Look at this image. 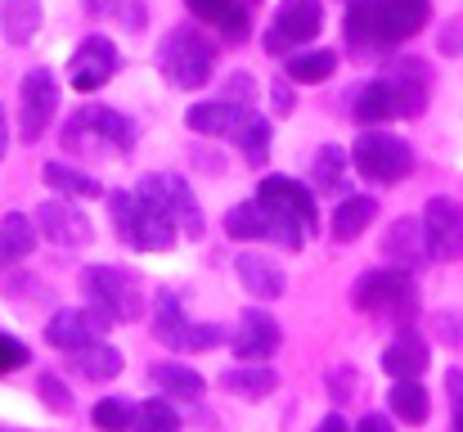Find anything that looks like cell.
<instances>
[{
    "label": "cell",
    "instance_id": "cell-1",
    "mask_svg": "<svg viewBox=\"0 0 463 432\" xmlns=\"http://www.w3.org/2000/svg\"><path fill=\"white\" fill-rule=\"evenodd\" d=\"M109 212H113L118 235H122L131 248H140V253H171L175 239H180L175 221L157 207L154 198H145V194H136V189H113V194H109Z\"/></svg>",
    "mask_w": 463,
    "mask_h": 432
},
{
    "label": "cell",
    "instance_id": "cell-2",
    "mask_svg": "<svg viewBox=\"0 0 463 432\" xmlns=\"http://www.w3.org/2000/svg\"><path fill=\"white\" fill-rule=\"evenodd\" d=\"M81 288H86L90 311L104 315L109 324H131L149 306L140 275H131L127 266H86L81 271Z\"/></svg>",
    "mask_w": 463,
    "mask_h": 432
},
{
    "label": "cell",
    "instance_id": "cell-3",
    "mask_svg": "<svg viewBox=\"0 0 463 432\" xmlns=\"http://www.w3.org/2000/svg\"><path fill=\"white\" fill-rule=\"evenodd\" d=\"M157 72L180 91H203L216 77V50L194 27H171L157 45Z\"/></svg>",
    "mask_w": 463,
    "mask_h": 432
},
{
    "label": "cell",
    "instance_id": "cell-4",
    "mask_svg": "<svg viewBox=\"0 0 463 432\" xmlns=\"http://www.w3.org/2000/svg\"><path fill=\"white\" fill-rule=\"evenodd\" d=\"M351 167L373 185H401L414 171V149H410V140H401L392 131L364 127L351 144Z\"/></svg>",
    "mask_w": 463,
    "mask_h": 432
},
{
    "label": "cell",
    "instance_id": "cell-5",
    "mask_svg": "<svg viewBox=\"0 0 463 432\" xmlns=\"http://www.w3.org/2000/svg\"><path fill=\"white\" fill-rule=\"evenodd\" d=\"M414 280L410 271L401 266H383V271H364L355 284H351V306L355 311H369V315H414Z\"/></svg>",
    "mask_w": 463,
    "mask_h": 432
},
{
    "label": "cell",
    "instance_id": "cell-6",
    "mask_svg": "<svg viewBox=\"0 0 463 432\" xmlns=\"http://www.w3.org/2000/svg\"><path fill=\"white\" fill-rule=\"evenodd\" d=\"M63 144L68 149H99V144H109V149H118V153H131L136 149V122L127 118V113H118V109H104V104H86V109H77L72 113V122L63 127Z\"/></svg>",
    "mask_w": 463,
    "mask_h": 432
},
{
    "label": "cell",
    "instance_id": "cell-7",
    "mask_svg": "<svg viewBox=\"0 0 463 432\" xmlns=\"http://www.w3.org/2000/svg\"><path fill=\"white\" fill-rule=\"evenodd\" d=\"M136 194L154 198L157 207L175 221V230H180L184 239H203V230H207L203 203H198V194L184 185V176H175V171H149V176H140Z\"/></svg>",
    "mask_w": 463,
    "mask_h": 432
},
{
    "label": "cell",
    "instance_id": "cell-8",
    "mask_svg": "<svg viewBox=\"0 0 463 432\" xmlns=\"http://www.w3.org/2000/svg\"><path fill=\"white\" fill-rule=\"evenodd\" d=\"M319 23H324V5L319 0H279L261 45L270 54H293V50H302V45H310L319 36Z\"/></svg>",
    "mask_w": 463,
    "mask_h": 432
},
{
    "label": "cell",
    "instance_id": "cell-9",
    "mask_svg": "<svg viewBox=\"0 0 463 432\" xmlns=\"http://www.w3.org/2000/svg\"><path fill=\"white\" fill-rule=\"evenodd\" d=\"M54 109H59V82L50 68H32L18 86V136L27 144L41 140V131L54 122Z\"/></svg>",
    "mask_w": 463,
    "mask_h": 432
},
{
    "label": "cell",
    "instance_id": "cell-10",
    "mask_svg": "<svg viewBox=\"0 0 463 432\" xmlns=\"http://www.w3.org/2000/svg\"><path fill=\"white\" fill-rule=\"evenodd\" d=\"M423 239H428V257L432 262H459L463 257V203L450 194H437L423 203Z\"/></svg>",
    "mask_w": 463,
    "mask_h": 432
},
{
    "label": "cell",
    "instance_id": "cell-11",
    "mask_svg": "<svg viewBox=\"0 0 463 432\" xmlns=\"http://www.w3.org/2000/svg\"><path fill=\"white\" fill-rule=\"evenodd\" d=\"M118 68H122V50L109 36H86L68 59V82H72V91L95 95L99 86H109L118 77Z\"/></svg>",
    "mask_w": 463,
    "mask_h": 432
},
{
    "label": "cell",
    "instance_id": "cell-12",
    "mask_svg": "<svg viewBox=\"0 0 463 432\" xmlns=\"http://www.w3.org/2000/svg\"><path fill=\"white\" fill-rule=\"evenodd\" d=\"M387 91H392V104H396V118H423L428 100H432V72L423 59H401L383 72Z\"/></svg>",
    "mask_w": 463,
    "mask_h": 432
},
{
    "label": "cell",
    "instance_id": "cell-13",
    "mask_svg": "<svg viewBox=\"0 0 463 432\" xmlns=\"http://www.w3.org/2000/svg\"><path fill=\"white\" fill-rule=\"evenodd\" d=\"M36 230H41L50 244H59V248H86V244L95 239V226H90V216L77 207V198H72V203H68V198L41 203V207H36Z\"/></svg>",
    "mask_w": 463,
    "mask_h": 432
},
{
    "label": "cell",
    "instance_id": "cell-14",
    "mask_svg": "<svg viewBox=\"0 0 463 432\" xmlns=\"http://www.w3.org/2000/svg\"><path fill=\"white\" fill-rule=\"evenodd\" d=\"M257 198L270 207V212H279V216H293V221H302L310 235L319 230V212H315V194H310V185L302 180H293V176H266L261 185H257Z\"/></svg>",
    "mask_w": 463,
    "mask_h": 432
},
{
    "label": "cell",
    "instance_id": "cell-15",
    "mask_svg": "<svg viewBox=\"0 0 463 432\" xmlns=\"http://www.w3.org/2000/svg\"><path fill=\"white\" fill-rule=\"evenodd\" d=\"M230 347H234V356H239L243 365L270 360V356L279 351V320H275L270 311H257V306H248V311L239 315V329H234Z\"/></svg>",
    "mask_w": 463,
    "mask_h": 432
},
{
    "label": "cell",
    "instance_id": "cell-16",
    "mask_svg": "<svg viewBox=\"0 0 463 432\" xmlns=\"http://www.w3.org/2000/svg\"><path fill=\"white\" fill-rule=\"evenodd\" d=\"M104 329H109V320H104V315H95L90 306H63V311H54V315H50V324H45V342L72 356L77 347L99 342V333H104Z\"/></svg>",
    "mask_w": 463,
    "mask_h": 432
},
{
    "label": "cell",
    "instance_id": "cell-17",
    "mask_svg": "<svg viewBox=\"0 0 463 432\" xmlns=\"http://www.w3.org/2000/svg\"><path fill=\"white\" fill-rule=\"evenodd\" d=\"M373 14H378L383 45H401V41H410L428 27L432 0H373Z\"/></svg>",
    "mask_w": 463,
    "mask_h": 432
},
{
    "label": "cell",
    "instance_id": "cell-18",
    "mask_svg": "<svg viewBox=\"0 0 463 432\" xmlns=\"http://www.w3.org/2000/svg\"><path fill=\"white\" fill-rule=\"evenodd\" d=\"M383 253H387V262H392V266H401V271H410V275H414V271L428 262L423 221H414V216L392 221V226H387V235H383Z\"/></svg>",
    "mask_w": 463,
    "mask_h": 432
},
{
    "label": "cell",
    "instance_id": "cell-19",
    "mask_svg": "<svg viewBox=\"0 0 463 432\" xmlns=\"http://www.w3.org/2000/svg\"><path fill=\"white\" fill-rule=\"evenodd\" d=\"M234 271H239V284L248 288L252 297H261V302H275V297H284V288H288V275H284L266 253H239Z\"/></svg>",
    "mask_w": 463,
    "mask_h": 432
},
{
    "label": "cell",
    "instance_id": "cell-20",
    "mask_svg": "<svg viewBox=\"0 0 463 432\" xmlns=\"http://www.w3.org/2000/svg\"><path fill=\"white\" fill-rule=\"evenodd\" d=\"M248 113L243 109H234L230 100H203V104H194L189 113H184V127L194 131V136H234L239 131V122H243Z\"/></svg>",
    "mask_w": 463,
    "mask_h": 432
},
{
    "label": "cell",
    "instance_id": "cell-21",
    "mask_svg": "<svg viewBox=\"0 0 463 432\" xmlns=\"http://www.w3.org/2000/svg\"><path fill=\"white\" fill-rule=\"evenodd\" d=\"M373 216H378V198H369V194H346V198L333 207L328 230H333L337 244H351V239H360V235L373 226Z\"/></svg>",
    "mask_w": 463,
    "mask_h": 432
},
{
    "label": "cell",
    "instance_id": "cell-22",
    "mask_svg": "<svg viewBox=\"0 0 463 432\" xmlns=\"http://www.w3.org/2000/svg\"><path fill=\"white\" fill-rule=\"evenodd\" d=\"M351 118H355L360 127H383V122L396 118V104H392V91H387L383 77L360 82V86L351 91Z\"/></svg>",
    "mask_w": 463,
    "mask_h": 432
},
{
    "label": "cell",
    "instance_id": "cell-23",
    "mask_svg": "<svg viewBox=\"0 0 463 432\" xmlns=\"http://www.w3.org/2000/svg\"><path fill=\"white\" fill-rule=\"evenodd\" d=\"M225 235L234 244H270V212L261 198H248V203H234L225 212Z\"/></svg>",
    "mask_w": 463,
    "mask_h": 432
},
{
    "label": "cell",
    "instance_id": "cell-24",
    "mask_svg": "<svg viewBox=\"0 0 463 432\" xmlns=\"http://www.w3.org/2000/svg\"><path fill=\"white\" fill-rule=\"evenodd\" d=\"M149 383H154L162 397H171V401H198V397L207 392L203 374H198L194 365H184V360H166V365H154V370H149Z\"/></svg>",
    "mask_w": 463,
    "mask_h": 432
},
{
    "label": "cell",
    "instance_id": "cell-25",
    "mask_svg": "<svg viewBox=\"0 0 463 432\" xmlns=\"http://www.w3.org/2000/svg\"><path fill=\"white\" fill-rule=\"evenodd\" d=\"M32 253H36V216L5 212V221H0V266H18Z\"/></svg>",
    "mask_w": 463,
    "mask_h": 432
},
{
    "label": "cell",
    "instance_id": "cell-26",
    "mask_svg": "<svg viewBox=\"0 0 463 432\" xmlns=\"http://www.w3.org/2000/svg\"><path fill=\"white\" fill-rule=\"evenodd\" d=\"M342 36L355 54H378L387 50L383 36H378V14H373V0H351L346 5V18H342Z\"/></svg>",
    "mask_w": 463,
    "mask_h": 432
},
{
    "label": "cell",
    "instance_id": "cell-27",
    "mask_svg": "<svg viewBox=\"0 0 463 432\" xmlns=\"http://www.w3.org/2000/svg\"><path fill=\"white\" fill-rule=\"evenodd\" d=\"M184 5H189L194 18L212 23L225 41H243L248 36V9H243V0H184Z\"/></svg>",
    "mask_w": 463,
    "mask_h": 432
},
{
    "label": "cell",
    "instance_id": "cell-28",
    "mask_svg": "<svg viewBox=\"0 0 463 432\" xmlns=\"http://www.w3.org/2000/svg\"><path fill=\"white\" fill-rule=\"evenodd\" d=\"M383 370H387L392 379H419V374L428 370V342H423L414 329H405V333L383 351Z\"/></svg>",
    "mask_w": 463,
    "mask_h": 432
},
{
    "label": "cell",
    "instance_id": "cell-29",
    "mask_svg": "<svg viewBox=\"0 0 463 432\" xmlns=\"http://www.w3.org/2000/svg\"><path fill=\"white\" fill-rule=\"evenodd\" d=\"M221 388L234 392V397H243V401H261V397H270V392L279 388V374H275L266 360H257V365H234V370L221 374Z\"/></svg>",
    "mask_w": 463,
    "mask_h": 432
},
{
    "label": "cell",
    "instance_id": "cell-30",
    "mask_svg": "<svg viewBox=\"0 0 463 432\" xmlns=\"http://www.w3.org/2000/svg\"><path fill=\"white\" fill-rule=\"evenodd\" d=\"M45 5L41 0H0V32L9 45H27L41 32Z\"/></svg>",
    "mask_w": 463,
    "mask_h": 432
},
{
    "label": "cell",
    "instance_id": "cell-31",
    "mask_svg": "<svg viewBox=\"0 0 463 432\" xmlns=\"http://www.w3.org/2000/svg\"><path fill=\"white\" fill-rule=\"evenodd\" d=\"M122 365H127L122 351L109 347V342H86V347L72 351V370H77L81 379H90V383H109V379H118Z\"/></svg>",
    "mask_w": 463,
    "mask_h": 432
},
{
    "label": "cell",
    "instance_id": "cell-32",
    "mask_svg": "<svg viewBox=\"0 0 463 432\" xmlns=\"http://www.w3.org/2000/svg\"><path fill=\"white\" fill-rule=\"evenodd\" d=\"M387 406H392V415L401 424H414V428L428 424V415H432V397H428V388L419 379H396L392 392H387Z\"/></svg>",
    "mask_w": 463,
    "mask_h": 432
},
{
    "label": "cell",
    "instance_id": "cell-33",
    "mask_svg": "<svg viewBox=\"0 0 463 432\" xmlns=\"http://www.w3.org/2000/svg\"><path fill=\"white\" fill-rule=\"evenodd\" d=\"M154 338L162 347H171V351H180L184 347V329H189V320H184V311H180V297L171 293V288H162L154 297Z\"/></svg>",
    "mask_w": 463,
    "mask_h": 432
},
{
    "label": "cell",
    "instance_id": "cell-34",
    "mask_svg": "<svg viewBox=\"0 0 463 432\" xmlns=\"http://www.w3.org/2000/svg\"><path fill=\"white\" fill-rule=\"evenodd\" d=\"M333 72H337V54L333 50H293L288 54V68H284V77L293 86H319Z\"/></svg>",
    "mask_w": 463,
    "mask_h": 432
},
{
    "label": "cell",
    "instance_id": "cell-35",
    "mask_svg": "<svg viewBox=\"0 0 463 432\" xmlns=\"http://www.w3.org/2000/svg\"><path fill=\"white\" fill-rule=\"evenodd\" d=\"M346 162H351V153L342 144H319V153L310 158V185L324 194L346 189Z\"/></svg>",
    "mask_w": 463,
    "mask_h": 432
},
{
    "label": "cell",
    "instance_id": "cell-36",
    "mask_svg": "<svg viewBox=\"0 0 463 432\" xmlns=\"http://www.w3.org/2000/svg\"><path fill=\"white\" fill-rule=\"evenodd\" d=\"M234 144H239V153H243L252 167H266V162H270V122H266L261 113H248V118L239 122V131H234Z\"/></svg>",
    "mask_w": 463,
    "mask_h": 432
},
{
    "label": "cell",
    "instance_id": "cell-37",
    "mask_svg": "<svg viewBox=\"0 0 463 432\" xmlns=\"http://www.w3.org/2000/svg\"><path fill=\"white\" fill-rule=\"evenodd\" d=\"M45 185L59 189L63 198H99V194H104L99 180H90L86 171H77V167H68V162H45Z\"/></svg>",
    "mask_w": 463,
    "mask_h": 432
},
{
    "label": "cell",
    "instance_id": "cell-38",
    "mask_svg": "<svg viewBox=\"0 0 463 432\" xmlns=\"http://www.w3.org/2000/svg\"><path fill=\"white\" fill-rule=\"evenodd\" d=\"M90 419H95L99 432H131L136 410H131V401H122V397H104V401L90 410Z\"/></svg>",
    "mask_w": 463,
    "mask_h": 432
},
{
    "label": "cell",
    "instance_id": "cell-39",
    "mask_svg": "<svg viewBox=\"0 0 463 432\" xmlns=\"http://www.w3.org/2000/svg\"><path fill=\"white\" fill-rule=\"evenodd\" d=\"M131 432H180V415H175L171 401H145V406L136 410Z\"/></svg>",
    "mask_w": 463,
    "mask_h": 432
},
{
    "label": "cell",
    "instance_id": "cell-40",
    "mask_svg": "<svg viewBox=\"0 0 463 432\" xmlns=\"http://www.w3.org/2000/svg\"><path fill=\"white\" fill-rule=\"evenodd\" d=\"M221 100H230V104L243 109V113H257V86H252V77H248V72H234V77L221 86Z\"/></svg>",
    "mask_w": 463,
    "mask_h": 432
},
{
    "label": "cell",
    "instance_id": "cell-41",
    "mask_svg": "<svg viewBox=\"0 0 463 432\" xmlns=\"http://www.w3.org/2000/svg\"><path fill=\"white\" fill-rule=\"evenodd\" d=\"M221 342H230V333H225L221 324L198 320V324L184 329V347H180V351H207V347H221Z\"/></svg>",
    "mask_w": 463,
    "mask_h": 432
},
{
    "label": "cell",
    "instance_id": "cell-42",
    "mask_svg": "<svg viewBox=\"0 0 463 432\" xmlns=\"http://www.w3.org/2000/svg\"><path fill=\"white\" fill-rule=\"evenodd\" d=\"M95 9L122 27H145V0H95Z\"/></svg>",
    "mask_w": 463,
    "mask_h": 432
},
{
    "label": "cell",
    "instance_id": "cell-43",
    "mask_svg": "<svg viewBox=\"0 0 463 432\" xmlns=\"http://www.w3.org/2000/svg\"><path fill=\"white\" fill-rule=\"evenodd\" d=\"M36 397H41L54 415H72V392H68L54 374H41V379H36Z\"/></svg>",
    "mask_w": 463,
    "mask_h": 432
},
{
    "label": "cell",
    "instance_id": "cell-44",
    "mask_svg": "<svg viewBox=\"0 0 463 432\" xmlns=\"http://www.w3.org/2000/svg\"><path fill=\"white\" fill-rule=\"evenodd\" d=\"M32 356H27V347L18 342V338H9V333H0V374H14V370H23Z\"/></svg>",
    "mask_w": 463,
    "mask_h": 432
},
{
    "label": "cell",
    "instance_id": "cell-45",
    "mask_svg": "<svg viewBox=\"0 0 463 432\" xmlns=\"http://www.w3.org/2000/svg\"><path fill=\"white\" fill-rule=\"evenodd\" d=\"M437 338L450 342V347H463V311H441L437 315Z\"/></svg>",
    "mask_w": 463,
    "mask_h": 432
},
{
    "label": "cell",
    "instance_id": "cell-46",
    "mask_svg": "<svg viewBox=\"0 0 463 432\" xmlns=\"http://www.w3.org/2000/svg\"><path fill=\"white\" fill-rule=\"evenodd\" d=\"M437 50H441V54H450V59H459V54H463V18H450V23L441 27Z\"/></svg>",
    "mask_w": 463,
    "mask_h": 432
},
{
    "label": "cell",
    "instance_id": "cell-47",
    "mask_svg": "<svg viewBox=\"0 0 463 432\" xmlns=\"http://www.w3.org/2000/svg\"><path fill=\"white\" fill-rule=\"evenodd\" d=\"M446 392H450V415H455V432H463V370L446 374Z\"/></svg>",
    "mask_w": 463,
    "mask_h": 432
},
{
    "label": "cell",
    "instance_id": "cell-48",
    "mask_svg": "<svg viewBox=\"0 0 463 432\" xmlns=\"http://www.w3.org/2000/svg\"><path fill=\"white\" fill-rule=\"evenodd\" d=\"M270 104H275V113H279V118H288V113L298 109V95H293V82H288V77H284V82H275Z\"/></svg>",
    "mask_w": 463,
    "mask_h": 432
},
{
    "label": "cell",
    "instance_id": "cell-49",
    "mask_svg": "<svg viewBox=\"0 0 463 432\" xmlns=\"http://www.w3.org/2000/svg\"><path fill=\"white\" fill-rule=\"evenodd\" d=\"M355 432H396V424H392L387 415H364V419L355 424Z\"/></svg>",
    "mask_w": 463,
    "mask_h": 432
},
{
    "label": "cell",
    "instance_id": "cell-50",
    "mask_svg": "<svg viewBox=\"0 0 463 432\" xmlns=\"http://www.w3.org/2000/svg\"><path fill=\"white\" fill-rule=\"evenodd\" d=\"M315 432H351V428H346V419H342V415H328V419H319V428Z\"/></svg>",
    "mask_w": 463,
    "mask_h": 432
},
{
    "label": "cell",
    "instance_id": "cell-51",
    "mask_svg": "<svg viewBox=\"0 0 463 432\" xmlns=\"http://www.w3.org/2000/svg\"><path fill=\"white\" fill-rule=\"evenodd\" d=\"M5 149H9V122H5V113H0V162H5Z\"/></svg>",
    "mask_w": 463,
    "mask_h": 432
},
{
    "label": "cell",
    "instance_id": "cell-52",
    "mask_svg": "<svg viewBox=\"0 0 463 432\" xmlns=\"http://www.w3.org/2000/svg\"><path fill=\"white\" fill-rule=\"evenodd\" d=\"M0 432H18V428H0Z\"/></svg>",
    "mask_w": 463,
    "mask_h": 432
}]
</instances>
